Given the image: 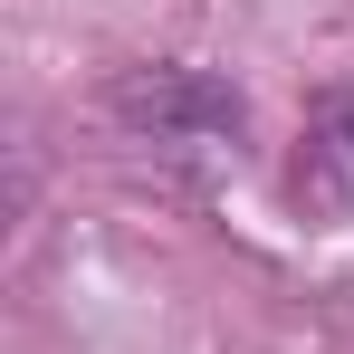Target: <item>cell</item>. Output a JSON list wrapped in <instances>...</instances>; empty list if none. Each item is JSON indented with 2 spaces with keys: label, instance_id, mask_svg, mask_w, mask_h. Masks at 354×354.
<instances>
[{
  "label": "cell",
  "instance_id": "6da1fadb",
  "mask_svg": "<svg viewBox=\"0 0 354 354\" xmlns=\"http://www.w3.org/2000/svg\"><path fill=\"white\" fill-rule=\"evenodd\" d=\"M115 115L144 144H230L239 134V86H221L211 67H124Z\"/></svg>",
  "mask_w": 354,
  "mask_h": 354
},
{
  "label": "cell",
  "instance_id": "7a4b0ae2",
  "mask_svg": "<svg viewBox=\"0 0 354 354\" xmlns=\"http://www.w3.org/2000/svg\"><path fill=\"white\" fill-rule=\"evenodd\" d=\"M288 211L297 221H345L354 211V86H326L288 153Z\"/></svg>",
  "mask_w": 354,
  "mask_h": 354
}]
</instances>
